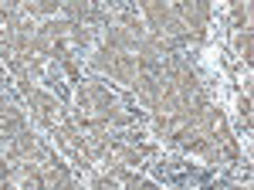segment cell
<instances>
[{
  "label": "cell",
  "mask_w": 254,
  "mask_h": 190,
  "mask_svg": "<svg viewBox=\"0 0 254 190\" xmlns=\"http://www.w3.org/2000/svg\"><path fill=\"white\" fill-rule=\"evenodd\" d=\"M193 129H200V133H203V139H207L210 146L234 139V136H231V126H227V115L220 112V109H214V105H210V109H207L203 115H196Z\"/></svg>",
  "instance_id": "obj_2"
},
{
  "label": "cell",
  "mask_w": 254,
  "mask_h": 190,
  "mask_svg": "<svg viewBox=\"0 0 254 190\" xmlns=\"http://www.w3.org/2000/svg\"><path fill=\"white\" fill-rule=\"evenodd\" d=\"M136 190H163V187H159L156 180H142V184H139V187H136Z\"/></svg>",
  "instance_id": "obj_9"
},
{
  "label": "cell",
  "mask_w": 254,
  "mask_h": 190,
  "mask_svg": "<svg viewBox=\"0 0 254 190\" xmlns=\"http://www.w3.org/2000/svg\"><path fill=\"white\" fill-rule=\"evenodd\" d=\"M55 143H58L61 150L68 153V160L75 163V167H92V153L85 150V143H81V133L75 129V126H68V129H58L55 133Z\"/></svg>",
  "instance_id": "obj_3"
},
{
  "label": "cell",
  "mask_w": 254,
  "mask_h": 190,
  "mask_svg": "<svg viewBox=\"0 0 254 190\" xmlns=\"http://www.w3.org/2000/svg\"><path fill=\"white\" fill-rule=\"evenodd\" d=\"M176 146H180L183 153H200V156H203V153L210 150V143L203 139V133H200V129H193V126H190L187 133H183L180 139H176Z\"/></svg>",
  "instance_id": "obj_5"
},
{
  "label": "cell",
  "mask_w": 254,
  "mask_h": 190,
  "mask_svg": "<svg viewBox=\"0 0 254 190\" xmlns=\"http://www.w3.org/2000/svg\"><path fill=\"white\" fill-rule=\"evenodd\" d=\"M237 115L244 119V126H251V95L248 92L237 95Z\"/></svg>",
  "instance_id": "obj_8"
},
{
  "label": "cell",
  "mask_w": 254,
  "mask_h": 190,
  "mask_svg": "<svg viewBox=\"0 0 254 190\" xmlns=\"http://www.w3.org/2000/svg\"><path fill=\"white\" fill-rule=\"evenodd\" d=\"M136 75H139V65H136V55H116L112 68H109V78L119 82V85H136Z\"/></svg>",
  "instance_id": "obj_4"
},
{
  "label": "cell",
  "mask_w": 254,
  "mask_h": 190,
  "mask_svg": "<svg viewBox=\"0 0 254 190\" xmlns=\"http://www.w3.org/2000/svg\"><path fill=\"white\" fill-rule=\"evenodd\" d=\"M24 98H27V109L34 115V122L44 126L48 133H58V129H68V126H71V109H68L64 102H58L51 92H44V89L34 85Z\"/></svg>",
  "instance_id": "obj_1"
},
{
  "label": "cell",
  "mask_w": 254,
  "mask_h": 190,
  "mask_svg": "<svg viewBox=\"0 0 254 190\" xmlns=\"http://www.w3.org/2000/svg\"><path fill=\"white\" fill-rule=\"evenodd\" d=\"M234 48L237 55L244 58V65H251V27H244V31H234Z\"/></svg>",
  "instance_id": "obj_6"
},
{
  "label": "cell",
  "mask_w": 254,
  "mask_h": 190,
  "mask_svg": "<svg viewBox=\"0 0 254 190\" xmlns=\"http://www.w3.org/2000/svg\"><path fill=\"white\" fill-rule=\"evenodd\" d=\"M88 190H122V187H119L116 173H98L95 180L88 184Z\"/></svg>",
  "instance_id": "obj_7"
}]
</instances>
